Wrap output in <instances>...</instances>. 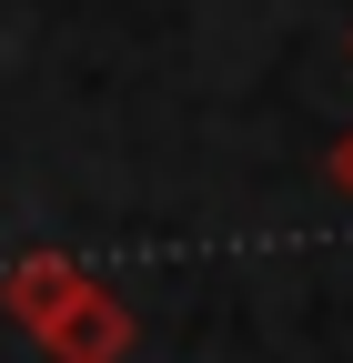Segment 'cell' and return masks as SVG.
<instances>
[{
    "label": "cell",
    "instance_id": "obj_1",
    "mask_svg": "<svg viewBox=\"0 0 353 363\" xmlns=\"http://www.w3.org/2000/svg\"><path fill=\"white\" fill-rule=\"evenodd\" d=\"M30 343L51 353V363H121V353H131V303L91 272V283H81V293L51 313V323L30 333Z\"/></svg>",
    "mask_w": 353,
    "mask_h": 363
},
{
    "label": "cell",
    "instance_id": "obj_2",
    "mask_svg": "<svg viewBox=\"0 0 353 363\" xmlns=\"http://www.w3.org/2000/svg\"><path fill=\"white\" fill-rule=\"evenodd\" d=\"M81 283H91V272H81L71 252H21L11 272H0V303H11V323H21V333H40V323H51V313H61Z\"/></svg>",
    "mask_w": 353,
    "mask_h": 363
},
{
    "label": "cell",
    "instance_id": "obj_3",
    "mask_svg": "<svg viewBox=\"0 0 353 363\" xmlns=\"http://www.w3.org/2000/svg\"><path fill=\"white\" fill-rule=\"evenodd\" d=\"M323 182H333V192H343V202H353V121L333 131V142H323Z\"/></svg>",
    "mask_w": 353,
    "mask_h": 363
},
{
    "label": "cell",
    "instance_id": "obj_4",
    "mask_svg": "<svg viewBox=\"0 0 353 363\" xmlns=\"http://www.w3.org/2000/svg\"><path fill=\"white\" fill-rule=\"evenodd\" d=\"M343 51H353V40H343Z\"/></svg>",
    "mask_w": 353,
    "mask_h": 363
}]
</instances>
